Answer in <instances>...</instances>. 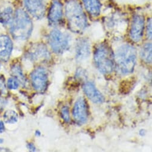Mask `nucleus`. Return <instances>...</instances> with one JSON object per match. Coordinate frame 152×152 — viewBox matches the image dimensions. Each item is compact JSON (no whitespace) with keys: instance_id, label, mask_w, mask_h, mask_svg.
I'll return each mask as SVG.
<instances>
[{"instance_id":"ddd939ff","label":"nucleus","mask_w":152,"mask_h":152,"mask_svg":"<svg viewBox=\"0 0 152 152\" xmlns=\"http://www.w3.org/2000/svg\"><path fill=\"white\" fill-rule=\"evenodd\" d=\"M83 90L87 97L95 103H102L104 102L103 96L96 88L94 84L92 83H86L83 86Z\"/></svg>"},{"instance_id":"4468645a","label":"nucleus","mask_w":152,"mask_h":152,"mask_svg":"<svg viewBox=\"0 0 152 152\" xmlns=\"http://www.w3.org/2000/svg\"><path fill=\"white\" fill-rule=\"evenodd\" d=\"M90 54V44L86 38L79 39L76 45V55L78 60L87 58Z\"/></svg>"},{"instance_id":"a878e982","label":"nucleus","mask_w":152,"mask_h":152,"mask_svg":"<svg viewBox=\"0 0 152 152\" xmlns=\"http://www.w3.org/2000/svg\"><path fill=\"white\" fill-rule=\"evenodd\" d=\"M5 131V126L4 124L3 121H0V133H2Z\"/></svg>"},{"instance_id":"1a4fd4ad","label":"nucleus","mask_w":152,"mask_h":152,"mask_svg":"<svg viewBox=\"0 0 152 152\" xmlns=\"http://www.w3.org/2000/svg\"><path fill=\"white\" fill-rule=\"evenodd\" d=\"M24 4L28 12L37 19H42L45 13L43 0H24Z\"/></svg>"},{"instance_id":"dca6fc26","label":"nucleus","mask_w":152,"mask_h":152,"mask_svg":"<svg viewBox=\"0 0 152 152\" xmlns=\"http://www.w3.org/2000/svg\"><path fill=\"white\" fill-rule=\"evenodd\" d=\"M13 12L10 7H8L0 11V23L7 25L12 23L13 19Z\"/></svg>"},{"instance_id":"aec40b11","label":"nucleus","mask_w":152,"mask_h":152,"mask_svg":"<svg viewBox=\"0 0 152 152\" xmlns=\"http://www.w3.org/2000/svg\"><path fill=\"white\" fill-rule=\"evenodd\" d=\"M20 82L16 78H10L7 81V87L10 90H16L19 88Z\"/></svg>"},{"instance_id":"423d86ee","label":"nucleus","mask_w":152,"mask_h":152,"mask_svg":"<svg viewBox=\"0 0 152 152\" xmlns=\"http://www.w3.org/2000/svg\"><path fill=\"white\" fill-rule=\"evenodd\" d=\"M32 85L38 93H42L47 88L48 78L46 70L42 67H38L34 69L31 75Z\"/></svg>"},{"instance_id":"f257e3e1","label":"nucleus","mask_w":152,"mask_h":152,"mask_svg":"<svg viewBox=\"0 0 152 152\" xmlns=\"http://www.w3.org/2000/svg\"><path fill=\"white\" fill-rule=\"evenodd\" d=\"M65 13L69 29L75 33H81L88 25L87 18L78 0H68Z\"/></svg>"},{"instance_id":"c756f323","label":"nucleus","mask_w":152,"mask_h":152,"mask_svg":"<svg viewBox=\"0 0 152 152\" xmlns=\"http://www.w3.org/2000/svg\"><path fill=\"white\" fill-rule=\"evenodd\" d=\"M0 69H1V66H0Z\"/></svg>"},{"instance_id":"5701e85b","label":"nucleus","mask_w":152,"mask_h":152,"mask_svg":"<svg viewBox=\"0 0 152 152\" xmlns=\"http://www.w3.org/2000/svg\"><path fill=\"white\" fill-rule=\"evenodd\" d=\"M6 93H7V90H6L4 78L2 77V76H0V94H4Z\"/></svg>"},{"instance_id":"9d476101","label":"nucleus","mask_w":152,"mask_h":152,"mask_svg":"<svg viewBox=\"0 0 152 152\" xmlns=\"http://www.w3.org/2000/svg\"><path fill=\"white\" fill-rule=\"evenodd\" d=\"M29 57L34 61L42 62L50 59V54L47 47L42 44H38L31 48Z\"/></svg>"},{"instance_id":"cd10ccee","label":"nucleus","mask_w":152,"mask_h":152,"mask_svg":"<svg viewBox=\"0 0 152 152\" xmlns=\"http://www.w3.org/2000/svg\"><path fill=\"white\" fill-rule=\"evenodd\" d=\"M35 134H36V135H37V136H40L41 132H40V131H36Z\"/></svg>"},{"instance_id":"2eb2a0df","label":"nucleus","mask_w":152,"mask_h":152,"mask_svg":"<svg viewBox=\"0 0 152 152\" xmlns=\"http://www.w3.org/2000/svg\"><path fill=\"white\" fill-rule=\"evenodd\" d=\"M87 12L93 17H97L101 12L102 4L100 0H83Z\"/></svg>"},{"instance_id":"39448f33","label":"nucleus","mask_w":152,"mask_h":152,"mask_svg":"<svg viewBox=\"0 0 152 152\" xmlns=\"http://www.w3.org/2000/svg\"><path fill=\"white\" fill-rule=\"evenodd\" d=\"M48 42L52 50L56 54L63 53L69 44L67 35L58 29L51 31L48 36Z\"/></svg>"},{"instance_id":"f3484780","label":"nucleus","mask_w":152,"mask_h":152,"mask_svg":"<svg viewBox=\"0 0 152 152\" xmlns=\"http://www.w3.org/2000/svg\"><path fill=\"white\" fill-rule=\"evenodd\" d=\"M151 44L146 43L141 48L140 55L142 60L146 63H151L152 52H151Z\"/></svg>"},{"instance_id":"9b49d317","label":"nucleus","mask_w":152,"mask_h":152,"mask_svg":"<svg viewBox=\"0 0 152 152\" xmlns=\"http://www.w3.org/2000/svg\"><path fill=\"white\" fill-rule=\"evenodd\" d=\"M63 16V5L59 0L52 1L48 15L50 24L55 25L61 20Z\"/></svg>"},{"instance_id":"b1692460","label":"nucleus","mask_w":152,"mask_h":152,"mask_svg":"<svg viewBox=\"0 0 152 152\" xmlns=\"http://www.w3.org/2000/svg\"><path fill=\"white\" fill-rule=\"evenodd\" d=\"M27 148L31 151H36V147H35V145L32 142H29V143L27 144Z\"/></svg>"},{"instance_id":"4be33fe9","label":"nucleus","mask_w":152,"mask_h":152,"mask_svg":"<svg viewBox=\"0 0 152 152\" xmlns=\"http://www.w3.org/2000/svg\"><path fill=\"white\" fill-rule=\"evenodd\" d=\"M152 22L151 19H149L147 20V26H146V35L148 39H151L152 38Z\"/></svg>"},{"instance_id":"412c9836","label":"nucleus","mask_w":152,"mask_h":152,"mask_svg":"<svg viewBox=\"0 0 152 152\" xmlns=\"http://www.w3.org/2000/svg\"><path fill=\"white\" fill-rule=\"evenodd\" d=\"M61 116L63 121L67 123H69L70 121V117L69 113V107L67 106H63L61 109Z\"/></svg>"},{"instance_id":"393cba45","label":"nucleus","mask_w":152,"mask_h":152,"mask_svg":"<svg viewBox=\"0 0 152 152\" xmlns=\"http://www.w3.org/2000/svg\"><path fill=\"white\" fill-rule=\"evenodd\" d=\"M6 103L7 102L4 99L0 97V110H1L4 108V107L6 104Z\"/></svg>"},{"instance_id":"7ed1b4c3","label":"nucleus","mask_w":152,"mask_h":152,"mask_svg":"<svg viewBox=\"0 0 152 152\" xmlns=\"http://www.w3.org/2000/svg\"><path fill=\"white\" fill-rule=\"evenodd\" d=\"M11 24L10 31L14 38L26 40L29 38L32 32L33 24L25 11L22 9L17 10Z\"/></svg>"},{"instance_id":"0eeeda50","label":"nucleus","mask_w":152,"mask_h":152,"mask_svg":"<svg viewBox=\"0 0 152 152\" xmlns=\"http://www.w3.org/2000/svg\"><path fill=\"white\" fill-rule=\"evenodd\" d=\"M144 29V18L142 16L136 15L134 16L129 32V36L134 42H140L143 36Z\"/></svg>"},{"instance_id":"c85d7f7f","label":"nucleus","mask_w":152,"mask_h":152,"mask_svg":"<svg viewBox=\"0 0 152 152\" xmlns=\"http://www.w3.org/2000/svg\"><path fill=\"white\" fill-rule=\"evenodd\" d=\"M3 141H4L3 139H2V138H0V144L2 143V142H3Z\"/></svg>"},{"instance_id":"6ab92c4d","label":"nucleus","mask_w":152,"mask_h":152,"mask_svg":"<svg viewBox=\"0 0 152 152\" xmlns=\"http://www.w3.org/2000/svg\"><path fill=\"white\" fill-rule=\"evenodd\" d=\"M4 119L6 123L15 124L18 120V115L15 111L9 110L5 112L4 115Z\"/></svg>"},{"instance_id":"20e7f679","label":"nucleus","mask_w":152,"mask_h":152,"mask_svg":"<svg viewBox=\"0 0 152 152\" xmlns=\"http://www.w3.org/2000/svg\"><path fill=\"white\" fill-rule=\"evenodd\" d=\"M94 60L97 68L102 73L110 74L115 67L114 55L107 44L102 43L97 47Z\"/></svg>"},{"instance_id":"f8f14e48","label":"nucleus","mask_w":152,"mask_h":152,"mask_svg":"<svg viewBox=\"0 0 152 152\" xmlns=\"http://www.w3.org/2000/svg\"><path fill=\"white\" fill-rule=\"evenodd\" d=\"M13 50V42L7 35H0V60L7 61L9 60Z\"/></svg>"},{"instance_id":"f03ea898","label":"nucleus","mask_w":152,"mask_h":152,"mask_svg":"<svg viewBox=\"0 0 152 152\" xmlns=\"http://www.w3.org/2000/svg\"><path fill=\"white\" fill-rule=\"evenodd\" d=\"M115 64L118 72L122 75H128L134 69L137 60V51L132 45L121 46L115 56Z\"/></svg>"},{"instance_id":"a211bd4d","label":"nucleus","mask_w":152,"mask_h":152,"mask_svg":"<svg viewBox=\"0 0 152 152\" xmlns=\"http://www.w3.org/2000/svg\"><path fill=\"white\" fill-rule=\"evenodd\" d=\"M11 72L14 77L19 80V81L23 86H25L26 83V80L24 76L22 69L19 64H15L12 66Z\"/></svg>"},{"instance_id":"bb28decb","label":"nucleus","mask_w":152,"mask_h":152,"mask_svg":"<svg viewBox=\"0 0 152 152\" xmlns=\"http://www.w3.org/2000/svg\"><path fill=\"white\" fill-rule=\"evenodd\" d=\"M145 134V130H144V129H141V130L140 131V134L141 135H144Z\"/></svg>"},{"instance_id":"6e6552de","label":"nucleus","mask_w":152,"mask_h":152,"mask_svg":"<svg viewBox=\"0 0 152 152\" xmlns=\"http://www.w3.org/2000/svg\"><path fill=\"white\" fill-rule=\"evenodd\" d=\"M73 116L75 122L79 125L86 123L88 119V109L84 98L80 97L75 102L73 109Z\"/></svg>"}]
</instances>
